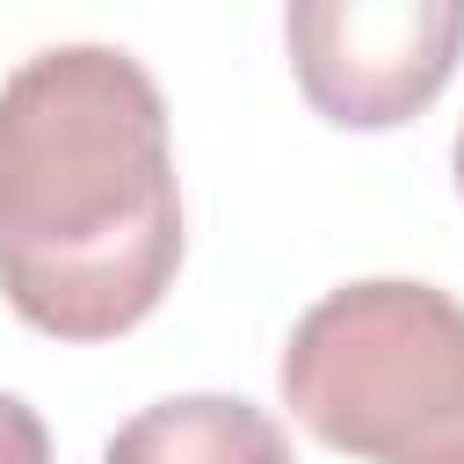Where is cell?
<instances>
[{"instance_id":"cell-4","label":"cell","mask_w":464,"mask_h":464,"mask_svg":"<svg viewBox=\"0 0 464 464\" xmlns=\"http://www.w3.org/2000/svg\"><path fill=\"white\" fill-rule=\"evenodd\" d=\"M102 464H290V442L261 406L225 392H188L130 413L109 435Z\"/></svg>"},{"instance_id":"cell-1","label":"cell","mask_w":464,"mask_h":464,"mask_svg":"<svg viewBox=\"0 0 464 464\" xmlns=\"http://www.w3.org/2000/svg\"><path fill=\"white\" fill-rule=\"evenodd\" d=\"M181 268L167 102L116 44H51L0 87V290L51 341L130 334Z\"/></svg>"},{"instance_id":"cell-2","label":"cell","mask_w":464,"mask_h":464,"mask_svg":"<svg viewBox=\"0 0 464 464\" xmlns=\"http://www.w3.org/2000/svg\"><path fill=\"white\" fill-rule=\"evenodd\" d=\"M283 406L362 464H464V304L370 276L326 290L283 348Z\"/></svg>"},{"instance_id":"cell-6","label":"cell","mask_w":464,"mask_h":464,"mask_svg":"<svg viewBox=\"0 0 464 464\" xmlns=\"http://www.w3.org/2000/svg\"><path fill=\"white\" fill-rule=\"evenodd\" d=\"M457 188H464V130H457Z\"/></svg>"},{"instance_id":"cell-5","label":"cell","mask_w":464,"mask_h":464,"mask_svg":"<svg viewBox=\"0 0 464 464\" xmlns=\"http://www.w3.org/2000/svg\"><path fill=\"white\" fill-rule=\"evenodd\" d=\"M0 464H51V435L14 392H0Z\"/></svg>"},{"instance_id":"cell-3","label":"cell","mask_w":464,"mask_h":464,"mask_svg":"<svg viewBox=\"0 0 464 464\" xmlns=\"http://www.w3.org/2000/svg\"><path fill=\"white\" fill-rule=\"evenodd\" d=\"M304 102L341 130L420 116L464 58V0H297L283 14Z\"/></svg>"}]
</instances>
